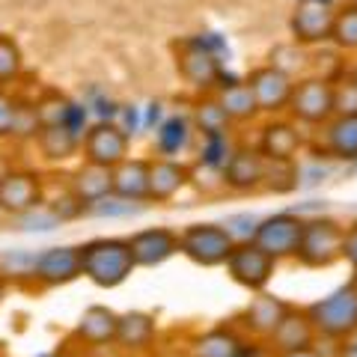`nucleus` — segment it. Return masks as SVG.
<instances>
[{"instance_id":"obj_4","label":"nucleus","mask_w":357,"mask_h":357,"mask_svg":"<svg viewBox=\"0 0 357 357\" xmlns=\"http://www.w3.org/2000/svg\"><path fill=\"white\" fill-rule=\"evenodd\" d=\"M342 232L345 227L333 218H310L304 220L301 244L295 259L304 268H331L342 259Z\"/></svg>"},{"instance_id":"obj_35","label":"nucleus","mask_w":357,"mask_h":357,"mask_svg":"<svg viewBox=\"0 0 357 357\" xmlns=\"http://www.w3.org/2000/svg\"><path fill=\"white\" fill-rule=\"evenodd\" d=\"M18 110H21V105H15L9 96L0 93V134H15Z\"/></svg>"},{"instance_id":"obj_42","label":"nucleus","mask_w":357,"mask_h":357,"mask_svg":"<svg viewBox=\"0 0 357 357\" xmlns=\"http://www.w3.org/2000/svg\"><path fill=\"white\" fill-rule=\"evenodd\" d=\"M0 220H3V211H0Z\"/></svg>"},{"instance_id":"obj_30","label":"nucleus","mask_w":357,"mask_h":357,"mask_svg":"<svg viewBox=\"0 0 357 357\" xmlns=\"http://www.w3.org/2000/svg\"><path fill=\"white\" fill-rule=\"evenodd\" d=\"M331 42L342 51H357V6H342L337 9L331 30Z\"/></svg>"},{"instance_id":"obj_12","label":"nucleus","mask_w":357,"mask_h":357,"mask_svg":"<svg viewBox=\"0 0 357 357\" xmlns=\"http://www.w3.org/2000/svg\"><path fill=\"white\" fill-rule=\"evenodd\" d=\"M84 149H86V164L114 170L116 164L128 158V134L119 126H114V122H98V126L86 131Z\"/></svg>"},{"instance_id":"obj_11","label":"nucleus","mask_w":357,"mask_h":357,"mask_svg":"<svg viewBox=\"0 0 357 357\" xmlns=\"http://www.w3.org/2000/svg\"><path fill=\"white\" fill-rule=\"evenodd\" d=\"M42 286H66L81 277V250L72 244H57V248H45L33 259L30 271Z\"/></svg>"},{"instance_id":"obj_17","label":"nucleus","mask_w":357,"mask_h":357,"mask_svg":"<svg viewBox=\"0 0 357 357\" xmlns=\"http://www.w3.org/2000/svg\"><path fill=\"white\" fill-rule=\"evenodd\" d=\"M155 340H158V325H155V316L143 310H131L122 312L116 321V340L114 345L126 354H143L149 351Z\"/></svg>"},{"instance_id":"obj_36","label":"nucleus","mask_w":357,"mask_h":357,"mask_svg":"<svg viewBox=\"0 0 357 357\" xmlns=\"http://www.w3.org/2000/svg\"><path fill=\"white\" fill-rule=\"evenodd\" d=\"M342 259L357 271V220L342 232Z\"/></svg>"},{"instance_id":"obj_10","label":"nucleus","mask_w":357,"mask_h":357,"mask_svg":"<svg viewBox=\"0 0 357 357\" xmlns=\"http://www.w3.org/2000/svg\"><path fill=\"white\" fill-rule=\"evenodd\" d=\"M248 86L253 89V96H256L259 114H280V110L289 107L295 81H292V75L277 69V66H259V69L250 72Z\"/></svg>"},{"instance_id":"obj_25","label":"nucleus","mask_w":357,"mask_h":357,"mask_svg":"<svg viewBox=\"0 0 357 357\" xmlns=\"http://www.w3.org/2000/svg\"><path fill=\"white\" fill-rule=\"evenodd\" d=\"M218 105L227 110L229 122L232 119H236V122H248V119H253L256 114H259V105H256V96H253V89L248 86V81L223 84L220 93H218Z\"/></svg>"},{"instance_id":"obj_40","label":"nucleus","mask_w":357,"mask_h":357,"mask_svg":"<svg viewBox=\"0 0 357 357\" xmlns=\"http://www.w3.org/2000/svg\"><path fill=\"white\" fill-rule=\"evenodd\" d=\"M349 84H351V86H354V89H357V69H354V72H351V77H349Z\"/></svg>"},{"instance_id":"obj_19","label":"nucleus","mask_w":357,"mask_h":357,"mask_svg":"<svg viewBox=\"0 0 357 357\" xmlns=\"http://www.w3.org/2000/svg\"><path fill=\"white\" fill-rule=\"evenodd\" d=\"M116 321H119V312L110 310V307H86L81 312L75 325V337L77 342H84L86 349H102V345H114L116 340Z\"/></svg>"},{"instance_id":"obj_23","label":"nucleus","mask_w":357,"mask_h":357,"mask_svg":"<svg viewBox=\"0 0 357 357\" xmlns=\"http://www.w3.org/2000/svg\"><path fill=\"white\" fill-rule=\"evenodd\" d=\"M72 197L84 208L102 203V199H107V197H114V178H110V170L107 167H96V164L81 167L77 176L72 178Z\"/></svg>"},{"instance_id":"obj_27","label":"nucleus","mask_w":357,"mask_h":357,"mask_svg":"<svg viewBox=\"0 0 357 357\" xmlns=\"http://www.w3.org/2000/svg\"><path fill=\"white\" fill-rule=\"evenodd\" d=\"M39 146L45 152V158L63 161L77 149V134L72 128H66L63 122H48V126H39Z\"/></svg>"},{"instance_id":"obj_34","label":"nucleus","mask_w":357,"mask_h":357,"mask_svg":"<svg viewBox=\"0 0 357 357\" xmlns=\"http://www.w3.org/2000/svg\"><path fill=\"white\" fill-rule=\"evenodd\" d=\"M333 116H357V89L349 81L333 86Z\"/></svg>"},{"instance_id":"obj_38","label":"nucleus","mask_w":357,"mask_h":357,"mask_svg":"<svg viewBox=\"0 0 357 357\" xmlns=\"http://www.w3.org/2000/svg\"><path fill=\"white\" fill-rule=\"evenodd\" d=\"M9 173H13V170H9V164H6L3 158H0V182H3V178H6Z\"/></svg>"},{"instance_id":"obj_43","label":"nucleus","mask_w":357,"mask_h":357,"mask_svg":"<svg viewBox=\"0 0 357 357\" xmlns=\"http://www.w3.org/2000/svg\"><path fill=\"white\" fill-rule=\"evenodd\" d=\"M185 357H194V354H185Z\"/></svg>"},{"instance_id":"obj_5","label":"nucleus","mask_w":357,"mask_h":357,"mask_svg":"<svg viewBox=\"0 0 357 357\" xmlns=\"http://www.w3.org/2000/svg\"><path fill=\"white\" fill-rule=\"evenodd\" d=\"M227 271L241 289L248 292H265L268 283L274 280L277 271V259L268 256L259 244L253 241H236L229 259H227Z\"/></svg>"},{"instance_id":"obj_13","label":"nucleus","mask_w":357,"mask_h":357,"mask_svg":"<svg viewBox=\"0 0 357 357\" xmlns=\"http://www.w3.org/2000/svg\"><path fill=\"white\" fill-rule=\"evenodd\" d=\"M128 248H131L134 265L137 268H158L178 253V232L167 229V227L140 229L128 238Z\"/></svg>"},{"instance_id":"obj_21","label":"nucleus","mask_w":357,"mask_h":357,"mask_svg":"<svg viewBox=\"0 0 357 357\" xmlns=\"http://www.w3.org/2000/svg\"><path fill=\"white\" fill-rule=\"evenodd\" d=\"M110 178H114V197L126 203H143L149 197V161L126 158L110 170Z\"/></svg>"},{"instance_id":"obj_14","label":"nucleus","mask_w":357,"mask_h":357,"mask_svg":"<svg viewBox=\"0 0 357 357\" xmlns=\"http://www.w3.org/2000/svg\"><path fill=\"white\" fill-rule=\"evenodd\" d=\"M176 69L194 89H211L220 81V63L197 42H185L176 54Z\"/></svg>"},{"instance_id":"obj_26","label":"nucleus","mask_w":357,"mask_h":357,"mask_svg":"<svg viewBox=\"0 0 357 357\" xmlns=\"http://www.w3.org/2000/svg\"><path fill=\"white\" fill-rule=\"evenodd\" d=\"M328 152L340 161L357 158V116H333L328 122Z\"/></svg>"},{"instance_id":"obj_7","label":"nucleus","mask_w":357,"mask_h":357,"mask_svg":"<svg viewBox=\"0 0 357 357\" xmlns=\"http://www.w3.org/2000/svg\"><path fill=\"white\" fill-rule=\"evenodd\" d=\"M301 232H304V218L298 215H289V211H280V215H271L265 218L259 227L253 229V244L274 256L277 262L289 259V256L298 253V244H301Z\"/></svg>"},{"instance_id":"obj_29","label":"nucleus","mask_w":357,"mask_h":357,"mask_svg":"<svg viewBox=\"0 0 357 357\" xmlns=\"http://www.w3.org/2000/svg\"><path fill=\"white\" fill-rule=\"evenodd\" d=\"M298 185V167L295 161H265V176H262V188L274 194H289Z\"/></svg>"},{"instance_id":"obj_6","label":"nucleus","mask_w":357,"mask_h":357,"mask_svg":"<svg viewBox=\"0 0 357 357\" xmlns=\"http://www.w3.org/2000/svg\"><path fill=\"white\" fill-rule=\"evenodd\" d=\"M289 110L304 126H328L333 119V84L328 77H304L292 89Z\"/></svg>"},{"instance_id":"obj_22","label":"nucleus","mask_w":357,"mask_h":357,"mask_svg":"<svg viewBox=\"0 0 357 357\" xmlns=\"http://www.w3.org/2000/svg\"><path fill=\"white\" fill-rule=\"evenodd\" d=\"M301 149V134L292 122H268L259 137V155L265 161H295Z\"/></svg>"},{"instance_id":"obj_2","label":"nucleus","mask_w":357,"mask_h":357,"mask_svg":"<svg viewBox=\"0 0 357 357\" xmlns=\"http://www.w3.org/2000/svg\"><path fill=\"white\" fill-rule=\"evenodd\" d=\"M81 277L93 280L102 289H116L131 277L134 256L128 238H93L81 244Z\"/></svg>"},{"instance_id":"obj_18","label":"nucleus","mask_w":357,"mask_h":357,"mask_svg":"<svg viewBox=\"0 0 357 357\" xmlns=\"http://www.w3.org/2000/svg\"><path fill=\"white\" fill-rule=\"evenodd\" d=\"M292 307L289 301L268 295V292H256V298H250V304L241 312V328L253 333L259 340H268L274 333V328L280 325V319L286 316V310Z\"/></svg>"},{"instance_id":"obj_44","label":"nucleus","mask_w":357,"mask_h":357,"mask_svg":"<svg viewBox=\"0 0 357 357\" xmlns=\"http://www.w3.org/2000/svg\"><path fill=\"white\" fill-rule=\"evenodd\" d=\"M354 283H357V277H354Z\"/></svg>"},{"instance_id":"obj_3","label":"nucleus","mask_w":357,"mask_h":357,"mask_svg":"<svg viewBox=\"0 0 357 357\" xmlns=\"http://www.w3.org/2000/svg\"><path fill=\"white\" fill-rule=\"evenodd\" d=\"M232 248H236V236L220 223H191L178 232V253L203 268L227 265Z\"/></svg>"},{"instance_id":"obj_39","label":"nucleus","mask_w":357,"mask_h":357,"mask_svg":"<svg viewBox=\"0 0 357 357\" xmlns=\"http://www.w3.org/2000/svg\"><path fill=\"white\" fill-rule=\"evenodd\" d=\"M3 298H6V280L0 277V304H3Z\"/></svg>"},{"instance_id":"obj_16","label":"nucleus","mask_w":357,"mask_h":357,"mask_svg":"<svg viewBox=\"0 0 357 357\" xmlns=\"http://www.w3.org/2000/svg\"><path fill=\"white\" fill-rule=\"evenodd\" d=\"M265 176V158L259 149H236L223 164V185L236 194H250L256 188H262Z\"/></svg>"},{"instance_id":"obj_32","label":"nucleus","mask_w":357,"mask_h":357,"mask_svg":"<svg viewBox=\"0 0 357 357\" xmlns=\"http://www.w3.org/2000/svg\"><path fill=\"white\" fill-rule=\"evenodd\" d=\"M21 69V54H18V45L9 39V36H0V84L3 81H13Z\"/></svg>"},{"instance_id":"obj_28","label":"nucleus","mask_w":357,"mask_h":357,"mask_svg":"<svg viewBox=\"0 0 357 357\" xmlns=\"http://www.w3.org/2000/svg\"><path fill=\"white\" fill-rule=\"evenodd\" d=\"M194 122L208 137H223L229 128V116H227V110L218 105V98H199L194 105Z\"/></svg>"},{"instance_id":"obj_1","label":"nucleus","mask_w":357,"mask_h":357,"mask_svg":"<svg viewBox=\"0 0 357 357\" xmlns=\"http://www.w3.org/2000/svg\"><path fill=\"white\" fill-rule=\"evenodd\" d=\"M304 310L312 321V328H316L319 340L349 342L357 337V283L354 280L333 289L325 298L312 301Z\"/></svg>"},{"instance_id":"obj_41","label":"nucleus","mask_w":357,"mask_h":357,"mask_svg":"<svg viewBox=\"0 0 357 357\" xmlns=\"http://www.w3.org/2000/svg\"><path fill=\"white\" fill-rule=\"evenodd\" d=\"M351 6H357V0H351Z\"/></svg>"},{"instance_id":"obj_8","label":"nucleus","mask_w":357,"mask_h":357,"mask_svg":"<svg viewBox=\"0 0 357 357\" xmlns=\"http://www.w3.org/2000/svg\"><path fill=\"white\" fill-rule=\"evenodd\" d=\"M333 18H337V9L328 0H298L289 27L298 45H321L331 39Z\"/></svg>"},{"instance_id":"obj_31","label":"nucleus","mask_w":357,"mask_h":357,"mask_svg":"<svg viewBox=\"0 0 357 357\" xmlns=\"http://www.w3.org/2000/svg\"><path fill=\"white\" fill-rule=\"evenodd\" d=\"M185 140H188V119H182V116H173L161 128V134H158V143H161V149L167 155H173V152L182 149Z\"/></svg>"},{"instance_id":"obj_15","label":"nucleus","mask_w":357,"mask_h":357,"mask_svg":"<svg viewBox=\"0 0 357 357\" xmlns=\"http://www.w3.org/2000/svg\"><path fill=\"white\" fill-rule=\"evenodd\" d=\"M42 203V182L39 176L33 173H9L3 182H0V211L13 218H21L27 211L39 208Z\"/></svg>"},{"instance_id":"obj_33","label":"nucleus","mask_w":357,"mask_h":357,"mask_svg":"<svg viewBox=\"0 0 357 357\" xmlns=\"http://www.w3.org/2000/svg\"><path fill=\"white\" fill-rule=\"evenodd\" d=\"M18 223H21L18 229H24V232H48V229H54V227H60L57 215H54L51 208H42V206L33 208V211H27V215H21Z\"/></svg>"},{"instance_id":"obj_9","label":"nucleus","mask_w":357,"mask_h":357,"mask_svg":"<svg viewBox=\"0 0 357 357\" xmlns=\"http://www.w3.org/2000/svg\"><path fill=\"white\" fill-rule=\"evenodd\" d=\"M268 342V351L274 357H286V354H295V351H304V349H316V328L307 316L304 307H289L286 316L280 319V325L274 328V333L265 340Z\"/></svg>"},{"instance_id":"obj_37","label":"nucleus","mask_w":357,"mask_h":357,"mask_svg":"<svg viewBox=\"0 0 357 357\" xmlns=\"http://www.w3.org/2000/svg\"><path fill=\"white\" fill-rule=\"evenodd\" d=\"M286 357H325L319 349H304V351H295V354H286Z\"/></svg>"},{"instance_id":"obj_20","label":"nucleus","mask_w":357,"mask_h":357,"mask_svg":"<svg viewBox=\"0 0 357 357\" xmlns=\"http://www.w3.org/2000/svg\"><path fill=\"white\" fill-rule=\"evenodd\" d=\"M191 182V167L173 158L149 161V197L152 203H170V199Z\"/></svg>"},{"instance_id":"obj_24","label":"nucleus","mask_w":357,"mask_h":357,"mask_svg":"<svg viewBox=\"0 0 357 357\" xmlns=\"http://www.w3.org/2000/svg\"><path fill=\"white\" fill-rule=\"evenodd\" d=\"M244 340L232 328H211L206 333H199L191 345L194 357H241Z\"/></svg>"}]
</instances>
